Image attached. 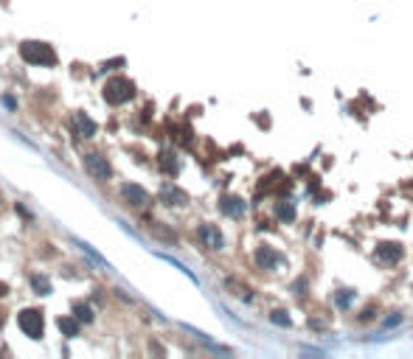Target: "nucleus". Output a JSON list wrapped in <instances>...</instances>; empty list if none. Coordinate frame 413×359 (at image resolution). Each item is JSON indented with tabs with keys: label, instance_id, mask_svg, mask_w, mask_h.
Returning <instances> with one entry per match:
<instances>
[{
	"label": "nucleus",
	"instance_id": "12",
	"mask_svg": "<svg viewBox=\"0 0 413 359\" xmlns=\"http://www.w3.org/2000/svg\"><path fill=\"white\" fill-rule=\"evenodd\" d=\"M79 317H71V314H62L59 320H56V326H59V331L65 337H79Z\"/></svg>",
	"mask_w": 413,
	"mask_h": 359
},
{
	"label": "nucleus",
	"instance_id": "4",
	"mask_svg": "<svg viewBox=\"0 0 413 359\" xmlns=\"http://www.w3.org/2000/svg\"><path fill=\"white\" fill-rule=\"evenodd\" d=\"M197 236H200V242L205 244L208 250H222V247H225L222 233H219V227H217V225H211V222H205V225L197 227Z\"/></svg>",
	"mask_w": 413,
	"mask_h": 359
},
{
	"label": "nucleus",
	"instance_id": "18",
	"mask_svg": "<svg viewBox=\"0 0 413 359\" xmlns=\"http://www.w3.org/2000/svg\"><path fill=\"white\" fill-rule=\"evenodd\" d=\"M225 286H228V289H233V295H236V298H242V300H253V295H250V289L248 286H242V284H236V281H225Z\"/></svg>",
	"mask_w": 413,
	"mask_h": 359
},
{
	"label": "nucleus",
	"instance_id": "16",
	"mask_svg": "<svg viewBox=\"0 0 413 359\" xmlns=\"http://www.w3.org/2000/svg\"><path fill=\"white\" fill-rule=\"evenodd\" d=\"M270 323H273V326H281V329H292V320L287 317L284 309H273V311H270Z\"/></svg>",
	"mask_w": 413,
	"mask_h": 359
},
{
	"label": "nucleus",
	"instance_id": "14",
	"mask_svg": "<svg viewBox=\"0 0 413 359\" xmlns=\"http://www.w3.org/2000/svg\"><path fill=\"white\" fill-rule=\"evenodd\" d=\"M273 211H276V216H279L281 222H287V225L295 219V205H292V202H276Z\"/></svg>",
	"mask_w": 413,
	"mask_h": 359
},
{
	"label": "nucleus",
	"instance_id": "8",
	"mask_svg": "<svg viewBox=\"0 0 413 359\" xmlns=\"http://www.w3.org/2000/svg\"><path fill=\"white\" fill-rule=\"evenodd\" d=\"M121 196L127 200V205H132V208H146L149 205V194H146L141 185H135V183H127V185H121Z\"/></svg>",
	"mask_w": 413,
	"mask_h": 359
},
{
	"label": "nucleus",
	"instance_id": "9",
	"mask_svg": "<svg viewBox=\"0 0 413 359\" xmlns=\"http://www.w3.org/2000/svg\"><path fill=\"white\" fill-rule=\"evenodd\" d=\"M245 200L242 196H231V194H225L222 200H219V211L225 213V216H231V219H242L245 216Z\"/></svg>",
	"mask_w": 413,
	"mask_h": 359
},
{
	"label": "nucleus",
	"instance_id": "10",
	"mask_svg": "<svg viewBox=\"0 0 413 359\" xmlns=\"http://www.w3.org/2000/svg\"><path fill=\"white\" fill-rule=\"evenodd\" d=\"M160 202H163V205H186V202H189V194L183 188H177V185L166 183L163 188H160Z\"/></svg>",
	"mask_w": 413,
	"mask_h": 359
},
{
	"label": "nucleus",
	"instance_id": "21",
	"mask_svg": "<svg viewBox=\"0 0 413 359\" xmlns=\"http://www.w3.org/2000/svg\"><path fill=\"white\" fill-rule=\"evenodd\" d=\"M399 323H402V314H391V317H385V320H383V326H385V329H396Z\"/></svg>",
	"mask_w": 413,
	"mask_h": 359
},
{
	"label": "nucleus",
	"instance_id": "15",
	"mask_svg": "<svg viewBox=\"0 0 413 359\" xmlns=\"http://www.w3.org/2000/svg\"><path fill=\"white\" fill-rule=\"evenodd\" d=\"M352 303H354V292H352V289H340V292L334 295V306H337V309L346 311Z\"/></svg>",
	"mask_w": 413,
	"mask_h": 359
},
{
	"label": "nucleus",
	"instance_id": "23",
	"mask_svg": "<svg viewBox=\"0 0 413 359\" xmlns=\"http://www.w3.org/2000/svg\"><path fill=\"white\" fill-rule=\"evenodd\" d=\"M6 292H9V286L3 284V281H0V298H3V295H6Z\"/></svg>",
	"mask_w": 413,
	"mask_h": 359
},
{
	"label": "nucleus",
	"instance_id": "1",
	"mask_svg": "<svg viewBox=\"0 0 413 359\" xmlns=\"http://www.w3.org/2000/svg\"><path fill=\"white\" fill-rule=\"evenodd\" d=\"M20 56H23V62H28V65H40V67H54L56 65V51L51 48L48 43H34V39H28V43L20 45Z\"/></svg>",
	"mask_w": 413,
	"mask_h": 359
},
{
	"label": "nucleus",
	"instance_id": "17",
	"mask_svg": "<svg viewBox=\"0 0 413 359\" xmlns=\"http://www.w3.org/2000/svg\"><path fill=\"white\" fill-rule=\"evenodd\" d=\"M31 286H34L37 295H51V281L45 278V275H34V278H31Z\"/></svg>",
	"mask_w": 413,
	"mask_h": 359
},
{
	"label": "nucleus",
	"instance_id": "20",
	"mask_svg": "<svg viewBox=\"0 0 413 359\" xmlns=\"http://www.w3.org/2000/svg\"><path fill=\"white\" fill-rule=\"evenodd\" d=\"M292 295H306V278H301V281H295V284H292Z\"/></svg>",
	"mask_w": 413,
	"mask_h": 359
},
{
	"label": "nucleus",
	"instance_id": "6",
	"mask_svg": "<svg viewBox=\"0 0 413 359\" xmlns=\"http://www.w3.org/2000/svg\"><path fill=\"white\" fill-rule=\"evenodd\" d=\"M85 169L90 171L96 180H107L110 174H113V169H110V163H107V157H101L98 152H90V154H85Z\"/></svg>",
	"mask_w": 413,
	"mask_h": 359
},
{
	"label": "nucleus",
	"instance_id": "22",
	"mask_svg": "<svg viewBox=\"0 0 413 359\" xmlns=\"http://www.w3.org/2000/svg\"><path fill=\"white\" fill-rule=\"evenodd\" d=\"M357 320L360 323H371V320H374V306H371V309H363V314H360Z\"/></svg>",
	"mask_w": 413,
	"mask_h": 359
},
{
	"label": "nucleus",
	"instance_id": "19",
	"mask_svg": "<svg viewBox=\"0 0 413 359\" xmlns=\"http://www.w3.org/2000/svg\"><path fill=\"white\" fill-rule=\"evenodd\" d=\"M73 314L79 317L82 323H93V309L87 303H76V306H73Z\"/></svg>",
	"mask_w": 413,
	"mask_h": 359
},
{
	"label": "nucleus",
	"instance_id": "7",
	"mask_svg": "<svg viewBox=\"0 0 413 359\" xmlns=\"http://www.w3.org/2000/svg\"><path fill=\"white\" fill-rule=\"evenodd\" d=\"M377 258L383 264H388V267H394V264H399L402 258H405V250H402V244L396 242H385L377 247Z\"/></svg>",
	"mask_w": 413,
	"mask_h": 359
},
{
	"label": "nucleus",
	"instance_id": "3",
	"mask_svg": "<svg viewBox=\"0 0 413 359\" xmlns=\"http://www.w3.org/2000/svg\"><path fill=\"white\" fill-rule=\"evenodd\" d=\"M17 326L20 331H23L25 337H31V340H40L45 331V320H43V311L40 309H23L17 314Z\"/></svg>",
	"mask_w": 413,
	"mask_h": 359
},
{
	"label": "nucleus",
	"instance_id": "11",
	"mask_svg": "<svg viewBox=\"0 0 413 359\" xmlns=\"http://www.w3.org/2000/svg\"><path fill=\"white\" fill-rule=\"evenodd\" d=\"M73 124H76L79 138H93L96 135V121L90 115H85V112H73Z\"/></svg>",
	"mask_w": 413,
	"mask_h": 359
},
{
	"label": "nucleus",
	"instance_id": "2",
	"mask_svg": "<svg viewBox=\"0 0 413 359\" xmlns=\"http://www.w3.org/2000/svg\"><path fill=\"white\" fill-rule=\"evenodd\" d=\"M132 96H135V85L129 79H124V76H113V79H107V85H104V101L113 104V107L127 104Z\"/></svg>",
	"mask_w": 413,
	"mask_h": 359
},
{
	"label": "nucleus",
	"instance_id": "13",
	"mask_svg": "<svg viewBox=\"0 0 413 359\" xmlns=\"http://www.w3.org/2000/svg\"><path fill=\"white\" fill-rule=\"evenodd\" d=\"M158 163H160V171H163V174H169V177L177 174V160H175V154H171V152H160Z\"/></svg>",
	"mask_w": 413,
	"mask_h": 359
},
{
	"label": "nucleus",
	"instance_id": "5",
	"mask_svg": "<svg viewBox=\"0 0 413 359\" xmlns=\"http://www.w3.org/2000/svg\"><path fill=\"white\" fill-rule=\"evenodd\" d=\"M253 261H256V267L259 269H264V272H270V269H276L279 267V253H276L273 247H267V244H259L256 247V253H253Z\"/></svg>",
	"mask_w": 413,
	"mask_h": 359
}]
</instances>
